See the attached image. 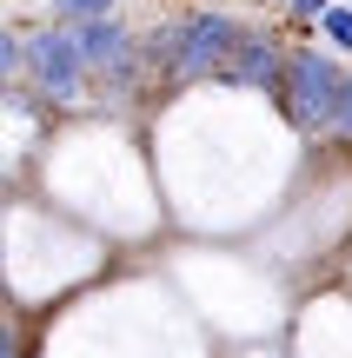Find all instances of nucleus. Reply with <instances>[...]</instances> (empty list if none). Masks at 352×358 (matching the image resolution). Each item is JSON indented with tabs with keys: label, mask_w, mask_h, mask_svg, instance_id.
Returning <instances> with one entry per match:
<instances>
[{
	"label": "nucleus",
	"mask_w": 352,
	"mask_h": 358,
	"mask_svg": "<svg viewBox=\"0 0 352 358\" xmlns=\"http://www.w3.org/2000/svg\"><path fill=\"white\" fill-rule=\"evenodd\" d=\"M239 40H246V20H233L226 7H186L146 34V53L167 87H206L233 66Z\"/></svg>",
	"instance_id": "1"
},
{
	"label": "nucleus",
	"mask_w": 352,
	"mask_h": 358,
	"mask_svg": "<svg viewBox=\"0 0 352 358\" xmlns=\"http://www.w3.org/2000/svg\"><path fill=\"white\" fill-rule=\"evenodd\" d=\"M346 66L332 60L326 47H293L286 60V80H279V120H286V133H300V140H326L332 113H339V93H346Z\"/></svg>",
	"instance_id": "2"
},
{
	"label": "nucleus",
	"mask_w": 352,
	"mask_h": 358,
	"mask_svg": "<svg viewBox=\"0 0 352 358\" xmlns=\"http://www.w3.org/2000/svg\"><path fill=\"white\" fill-rule=\"evenodd\" d=\"M27 87L53 106V113H80L93 100V66L80 53V34L66 20L27 27Z\"/></svg>",
	"instance_id": "3"
},
{
	"label": "nucleus",
	"mask_w": 352,
	"mask_h": 358,
	"mask_svg": "<svg viewBox=\"0 0 352 358\" xmlns=\"http://www.w3.org/2000/svg\"><path fill=\"white\" fill-rule=\"evenodd\" d=\"M286 358H352V299L346 292L306 299L286 332Z\"/></svg>",
	"instance_id": "4"
},
{
	"label": "nucleus",
	"mask_w": 352,
	"mask_h": 358,
	"mask_svg": "<svg viewBox=\"0 0 352 358\" xmlns=\"http://www.w3.org/2000/svg\"><path fill=\"white\" fill-rule=\"evenodd\" d=\"M286 60H293L286 40H279L273 27H253V20H246V40H239L233 66L220 73V87H233V93H279V80H286Z\"/></svg>",
	"instance_id": "5"
},
{
	"label": "nucleus",
	"mask_w": 352,
	"mask_h": 358,
	"mask_svg": "<svg viewBox=\"0 0 352 358\" xmlns=\"http://www.w3.org/2000/svg\"><path fill=\"white\" fill-rule=\"evenodd\" d=\"M0 80H7V87L27 80V34L20 27H0Z\"/></svg>",
	"instance_id": "6"
},
{
	"label": "nucleus",
	"mask_w": 352,
	"mask_h": 358,
	"mask_svg": "<svg viewBox=\"0 0 352 358\" xmlns=\"http://www.w3.org/2000/svg\"><path fill=\"white\" fill-rule=\"evenodd\" d=\"M47 13H53V20H113V13H120V0H47Z\"/></svg>",
	"instance_id": "7"
},
{
	"label": "nucleus",
	"mask_w": 352,
	"mask_h": 358,
	"mask_svg": "<svg viewBox=\"0 0 352 358\" xmlns=\"http://www.w3.org/2000/svg\"><path fill=\"white\" fill-rule=\"evenodd\" d=\"M319 34H326V47L352 53V0H332V7H326V20H319Z\"/></svg>",
	"instance_id": "8"
},
{
	"label": "nucleus",
	"mask_w": 352,
	"mask_h": 358,
	"mask_svg": "<svg viewBox=\"0 0 352 358\" xmlns=\"http://www.w3.org/2000/svg\"><path fill=\"white\" fill-rule=\"evenodd\" d=\"M326 140L339 146V153H352V80H346V93H339V113H332V127H326Z\"/></svg>",
	"instance_id": "9"
},
{
	"label": "nucleus",
	"mask_w": 352,
	"mask_h": 358,
	"mask_svg": "<svg viewBox=\"0 0 352 358\" xmlns=\"http://www.w3.org/2000/svg\"><path fill=\"white\" fill-rule=\"evenodd\" d=\"M332 0H286V20H326Z\"/></svg>",
	"instance_id": "10"
},
{
	"label": "nucleus",
	"mask_w": 352,
	"mask_h": 358,
	"mask_svg": "<svg viewBox=\"0 0 352 358\" xmlns=\"http://www.w3.org/2000/svg\"><path fill=\"white\" fill-rule=\"evenodd\" d=\"M266 7H286V0H266Z\"/></svg>",
	"instance_id": "11"
}]
</instances>
